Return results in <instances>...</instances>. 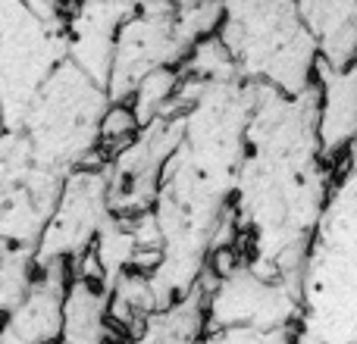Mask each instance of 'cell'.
Here are the masks:
<instances>
[{
  "label": "cell",
  "mask_w": 357,
  "mask_h": 344,
  "mask_svg": "<svg viewBox=\"0 0 357 344\" xmlns=\"http://www.w3.org/2000/svg\"><path fill=\"white\" fill-rule=\"evenodd\" d=\"M257 88L238 72L222 79L178 75L182 141L163 166L151 210L160 238V263L144 276L151 313L182 301L207 276L210 257L235 241L232 194Z\"/></svg>",
  "instance_id": "cell-1"
},
{
  "label": "cell",
  "mask_w": 357,
  "mask_h": 344,
  "mask_svg": "<svg viewBox=\"0 0 357 344\" xmlns=\"http://www.w3.org/2000/svg\"><path fill=\"white\" fill-rule=\"evenodd\" d=\"M317 110V81L298 97L260 85L232 194V228L245 263L291 291L301 288L304 257L339 172L320 154Z\"/></svg>",
  "instance_id": "cell-2"
},
{
  "label": "cell",
  "mask_w": 357,
  "mask_h": 344,
  "mask_svg": "<svg viewBox=\"0 0 357 344\" xmlns=\"http://www.w3.org/2000/svg\"><path fill=\"white\" fill-rule=\"evenodd\" d=\"M354 172L351 157L329 188L298 288V344H354Z\"/></svg>",
  "instance_id": "cell-3"
},
{
  "label": "cell",
  "mask_w": 357,
  "mask_h": 344,
  "mask_svg": "<svg viewBox=\"0 0 357 344\" xmlns=\"http://www.w3.org/2000/svg\"><path fill=\"white\" fill-rule=\"evenodd\" d=\"M216 41L245 81L298 97L314 85L317 47L298 3H222Z\"/></svg>",
  "instance_id": "cell-4"
},
{
  "label": "cell",
  "mask_w": 357,
  "mask_h": 344,
  "mask_svg": "<svg viewBox=\"0 0 357 344\" xmlns=\"http://www.w3.org/2000/svg\"><path fill=\"white\" fill-rule=\"evenodd\" d=\"M107 110V91L66 56L35 91L13 132L41 166L69 175L98 166L100 123Z\"/></svg>",
  "instance_id": "cell-5"
},
{
  "label": "cell",
  "mask_w": 357,
  "mask_h": 344,
  "mask_svg": "<svg viewBox=\"0 0 357 344\" xmlns=\"http://www.w3.org/2000/svg\"><path fill=\"white\" fill-rule=\"evenodd\" d=\"M222 3H129L113 38L107 100L126 107L138 81L157 69H178L220 25Z\"/></svg>",
  "instance_id": "cell-6"
},
{
  "label": "cell",
  "mask_w": 357,
  "mask_h": 344,
  "mask_svg": "<svg viewBox=\"0 0 357 344\" xmlns=\"http://www.w3.org/2000/svg\"><path fill=\"white\" fill-rule=\"evenodd\" d=\"M69 3H0V129L13 132L50 72L66 60Z\"/></svg>",
  "instance_id": "cell-7"
},
{
  "label": "cell",
  "mask_w": 357,
  "mask_h": 344,
  "mask_svg": "<svg viewBox=\"0 0 357 344\" xmlns=\"http://www.w3.org/2000/svg\"><path fill=\"white\" fill-rule=\"evenodd\" d=\"M182 113L185 100L173 94L167 110L132 135L129 144L104 163L107 178V210L116 219H138L154 210L157 185L163 166L182 141Z\"/></svg>",
  "instance_id": "cell-8"
},
{
  "label": "cell",
  "mask_w": 357,
  "mask_h": 344,
  "mask_svg": "<svg viewBox=\"0 0 357 344\" xmlns=\"http://www.w3.org/2000/svg\"><path fill=\"white\" fill-rule=\"evenodd\" d=\"M66 175L41 166L16 132L0 129V238L38 253Z\"/></svg>",
  "instance_id": "cell-9"
},
{
  "label": "cell",
  "mask_w": 357,
  "mask_h": 344,
  "mask_svg": "<svg viewBox=\"0 0 357 344\" xmlns=\"http://www.w3.org/2000/svg\"><path fill=\"white\" fill-rule=\"evenodd\" d=\"M107 178L104 166H85L66 175L56 210L41 235L35 253V269L47 263H69V269L91 253L100 222L107 219Z\"/></svg>",
  "instance_id": "cell-10"
},
{
  "label": "cell",
  "mask_w": 357,
  "mask_h": 344,
  "mask_svg": "<svg viewBox=\"0 0 357 344\" xmlns=\"http://www.w3.org/2000/svg\"><path fill=\"white\" fill-rule=\"evenodd\" d=\"M126 335L110 322V288L88 253L69 269L66 295L60 307V338L56 344H123Z\"/></svg>",
  "instance_id": "cell-11"
},
{
  "label": "cell",
  "mask_w": 357,
  "mask_h": 344,
  "mask_svg": "<svg viewBox=\"0 0 357 344\" xmlns=\"http://www.w3.org/2000/svg\"><path fill=\"white\" fill-rule=\"evenodd\" d=\"M129 13V3H69L66 56L107 91L113 38Z\"/></svg>",
  "instance_id": "cell-12"
},
{
  "label": "cell",
  "mask_w": 357,
  "mask_h": 344,
  "mask_svg": "<svg viewBox=\"0 0 357 344\" xmlns=\"http://www.w3.org/2000/svg\"><path fill=\"white\" fill-rule=\"evenodd\" d=\"M314 81L320 88V110H317V141L329 166H342L354 150L357 129V66L348 72H329L317 66Z\"/></svg>",
  "instance_id": "cell-13"
},
{
  "label": "cell",
  "mask_w": 357,
  "mask_h": 344,
  "mask_svg": "<svg viewBox=\"0 0 357 344\" xmlns=\"http://www.w3.org/2000/svg\"><path fill=\"white\" fill-rule=\"evenodd\" d=\"M304 29L317 47V66L348 72L357 66V0H307L298 3Z\"/></svg>",
  "instance_id": "cell-14"
},
{
  "label": "cell",
  "mask_w": 357,
  "mask_h": 344,
  "mask_svg": "<svg viewBox=\"0 0 357 344\" xmlns=\"http://www.w3.org/2000/svg\"><path fill=\"white\" fill-rule=\"evenodd\" d=\"M207 288L210 276H204L182 301L151 313L123 344H201L204 316H207Z\"/></svg>",
  "instance_id": "cell-15"
},
{
  "label": "cell",
  "mask_w": 357,
  "mask_h": 344,
  "mask_svg": "<svg viewBox=\"0 0 357 344\" xmlns=\"http://www.w3.org/2000/svg\"><path fill=\"white\" fill-rule=\"evenodd\" d=\"M201 344H298V326H226V329H204Z\"/></svg>",
  "instance_id": "cell-16"
}]
</instances>
